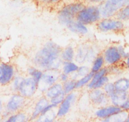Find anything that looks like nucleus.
I'll return each mask as SVG.
<instances>
[{"mask_svg": "<svg viewBox=\"0 0 129 122\" xmlns=\"http://www.w3.org/2000/svg\"><path fill=\"white\" fill-rule=\"evenodd\" d=\"M127 4V0H105L100 5L102 18L115 17L118 12Z\"/></svg>", "mask_w": 129, "mask_h": 122, "instance_id": "6e6552de", "label": "nucleus"}, {"mask_svg": "<svg viewBox=\"0 0 129 122\" xmlns=\"http://www.w3.org/2000/svg\"><path fill=\"white\" fill-rule=\"evenodd\" d=\"M79 66V64H78L75 60L64 61L62 63L60 71L70 76L74 73H76Z\"/></svg>", "mask_w": 129, "mask_h": 122, "instance_id": "5701e85b", "label": "nucleus"}, {"mask_svg": "<svg viewBox=\"0 0 129 122\" xmlns=\"http://www.w3.org/2000/svg\"><path fill=\"white\" fill-rule=\"evenodd\" d=\"M2 63H0V83L2 82Z\"/></svg>", "mask_w": 129, "mask_h": 122, "instance_id": "37998d69", "label": "nucleus"}, {"mask_svg": "<svg viewBox=\"0 0 129 122\" xmlns=\"http://www.w3.org/2000/svg\"><path fill=\"white\" fill-rule=\"evenodd\" d=\"M129 97V92L116 91L110 97V103L113 105L120 107Z\"/></svg>", "mask_w": 129, "mask_h": 122, "instance_id": "f3484780", "label": "nucleus"}, {"mask_svg": "<svg viewBox=\"0 0 129 122\" xmlns=\"http://www.w3.org/2000/svg\"><path fill=\"white\" fill-rule=\"evenodd\" d=\"M110 81H111V76L110 75L104 76L100 78L98 80L94 83V86L92 87V89H95V88H103L104 86L106 83H108Z\"/></svg>", "mask_w": 129, "mask_h": 122, "instance_id": "72a5a7b5", "label": "nucleus"}, {"mask_svg": "<svg viewBox=\"0 0 129 122\" xmlns=\"http://www.w3.org/2000/svg\"><path fill=\"white\" fill-rule=\"evenodd\" d=\"M101 18L102 16L99 6L86 3L76 17V20L89 27L95 26Z\"/></svg>", "mask_w": 129, "mask_h": 122, "instance_id": "20e7f679", "label": "nucleus"}, {"mask_svg": "<svg viewBox=\"0 0 129 122\" xmlns=\"http://www.w3.org/2000/svg\"><path fill=\"white\" fill-rule=\"evenodd\" d=\"M118 47V49L119 52L121 54V57H122L123 59H125L126 57H128L129 56V52H128L127 50L126 49L125 46H123V45H116Z\"/></svg>", "mask_w": 129, "mask_h": 122, "instance_id": "4c0bfd02", "label": "nucleus"}, {"mask_svg": "<svg viewBox=\"0 0 129 122\" xmlns=\"http://www.w3.org/2000/svg\"><path fill=\"white\" fill-rule=\"evenodd\" d=\"M115 89L120 92H129V78L127 77H118L113 81Z\"/></svg>", "mask_w": 129, "mask_h": 122, "instance_id": "4be33fe9", "label": "nucleus"}, {"mask_svg": "<svg viewBox=\"0 0 129 122\" xmlns=\"http://www.w3.org/2000/svg\"><path fill=\"white\" fill-rule=\"evenodd\" d=\"M105 75H109V69L108 66L104 67L103 68L99 70L98 71H96L95 73H94L91 80L90 81L89 83L87 86V90H90L92 89V87L94 86V83L98 80L100 78H101V77L104 76Z\"/></svg>", "mask_w": 129, "mask_h": 122, "instance_id": "b1692460", "label": "nucleus"}, {"mask_svg": "<svg viewBox=\"0 0 129 122\" xmlns=\"http://www.w3.org/2000/svg\"><path fill=\"white\" fill-rule=\"evenodd\" d=\"M122 64L125 68H127L129 69V56L123 60Z\"/></svg>", "mask_w": 129, "mask_h": 122, "instance_id": "a19ab883", "label": "nucleus"}, {"mask_svg": "<svg viewBox=\"0 0 129 122\" xmlns=\"http://www.w3.org/2000/svg\"><path fill=\"white\" fill-rule=\"evenodd\" d=\"M3 121V118H2V114H0V121Z\"/></svg>", "mask_w": 129, "mask_h": 122, "instance_id": "49530a36", "label": "nucleus"}, {"mask_svg": "<svg viewBox=\"0 0 129 122\" xmlns=\"http://www.w3.org/2000/svg\"><path fill=\"white\" fill-rule=\"evenodd\" d=\"M63 84L61 82H58L56 83L53 84L51 87H49L48 89L46 90L44 95L48 98V99H51V98L56 96L60 93L63 92Z\"/></svg>", "mask_w": 129, "mask_h": 122, "instance_id": "412c9836", "label": "nucleus"}, {"mask_svg": "<svg viewBox=\"0 0 129 122\" xmlns=\"http://www.w3.org/2000/svg\"><path fill=\"white\" fill-rule=\"evenodd\" d=\"M2 78L0 85H9L17 72L16 68L13 64L10 63L2 62Z\"/></svg>", "mask_w": 129, "mask_h": 122, "instance_id": "2eb2a0df", "label": "nucleus"}, {"mask_svg": "<svg viewBox=\"0 0 129 122\" xmlns=\"http://www.w3.org/2000/svg\"><path fill=\"white\" fill-rule=\"evenodd\" d=\"M121 64H117V65L111 66H108L109 69V75L115 76L118 77L122 73V67H121Z\"/></svg>", "mask_w": 129, "mask_h": 122, "instance_id": "c9c22d12", "label": "nucleus"}, {"mask_svg": "<svg viewBox=\"0 0 129 122\" xmlns=\"http://www.w3.org/2000/svg\"><path fill=\"white\" fill-rule=\"evenodd\" d=\"M23 78H24V76H23V74L17 73L15 76L14 77L13 80L12 81L10 84L9 85L10 86V89L11 90H12V92H18L20 85L21 82H22Z\"/></svg>", "mask_w": 129, "mask_h": 122, "instance_id": "7c9ffc66", "label": "nucleus"}, {"mask_svg": "<svg viewBox=\"0 0 129 122\" xmlns=\"http://www.w3.org/2000/svg\"><path fill=\"white\" fill-rule=\"evenodd\" d=\"M79 95L78 90L66 94V96L60 104L56 109L58 119H62L66 117L71 111L73 107L79 101Z\"/></svg>", "mask_w": 129, "mask_h": 122, "instance_id": "0eeeda50", "label": "nucleus"}, {"mask_svg": "<svg viewBox=\"0 0 129 122\" xmlns=\"http://www.w3.org/2000/svg\"><path fill=\"white\" fill-rule=\"evenodd\" d=\"M30 121L29 113L23 111L13 113L8 116V118L5 119L7 122H27Z\"/></svg>", "mask_w": 129, "mask_h": 122, "instance_id": "a211bd4d", "label": "nucleus"}, {"mask_svg": "<svg viewBox=\"0 0 129 122\" xmlns=\"http://www.w3.org/2000/svg\"><path fill=\"white\" fill-rule=\"evenodd\" d=\"M103 90L109 97H111L116 92L115 85H114L113 82H112V81H110L108 83H106L103 87Z\"/></svg>", "mask_w": 129, "mask_h": 122, "instance_id": "e433bc0d", "label": "nucleus"}, {"mask_svg": "<svg viewBox=\"0 0 129 122\" xmlns=\"http://www.w3.org/2000/svg\"><path fill=\"white\" fill-rule=\"evenodd\" d=\"M94 73L90 71L89 74H86L82 77L79 78L76 81V90H80L82 89L86 88L87 85L89 84L90 81L91 80Z\"/></svg>", "mask_w": 129, "mask_h": 122, "instance_id": "a878e982", "label": "nucleus"}, {"mask_svg": "<svg viewBox=\"0 0 129 122\" xmlns=\"http://www.w3.org/2000/svg\"><path fill=\"white\" fill-rule=\"evenodd\" d=\"M29 100L18 92L13 93L5 104L4 111L9 114L23 111L28 105Z\"/></svg>", "mask_w": 129, "mask_h": 122, "instance_id": "423d86ee", "label": "nucleus"}, {"mask_svg": "<svg viewBox=\"0 0 129 122\" xmlns=\"http://www.w3.org/2000/svg\"><path fill=\"white\" fill-rule=\"evenodd\" d=\"M96 29L102 33H120L125 29V22L115 17L102 18L95 24Z\"/></svg>", "mask_w": 129, "mask_h": 122, "instance_id": "39448f33", "label": "nucleus"}, {"mask_svg": "<svg viewBox=\"0 0 129 122\" xmlns=\"http://www.w3.org/2000/svg\"><path fill=\"white\" fill-rule=\"evenodd\" d=\"M36 3L40 7L44 8H53L60 5L63 0H34Z\"/></svg>", "mask_w": 129, "mask_h": 122, "instance_id": "c756f323", "label": "nucleus"}, {"mask_svg": "<svg viewBox=\"0 0 129 122\" xmlns=\"http://www.w3.org/2000/svg\"><path fill=\"white\" fill-rule=\"evenodd\" d=\"M127 4H129V0H127Z\"/></svg>", "mask_w": 129, "mask_h": 122, "instance_id": "de8ad7c7", "label": "nucleus"}, {"mask_svg": "<svg viewBox=\"0 0 129 122\" xmlns=\"http://www.w3.org/2000/svg\"><path fill=\"white\" fill-rule=\"evenodd\" d=\"M63 89L66 94H69L77 90H76V80L70 78L69 80L62 83Z\"/></svg>", "mask_w": 129, "mask_h": 122, "instance_id": "2f4dec72", "label": "nucleus"}, {"mask_svg": "<svg viewBox=\"0 0 129 122\" xmlns=\"http://www.w3.org/2000/svg\"><path fill=\"white\" fill-rule=\"evenodd\" d=\"M66 96V94L63 91V92L60 93L59 94H58L56 96L54 97L51 98V99H49V103L54 107V108L56 109L58 108V106L61 103V102L63 101V99H64Z\"/></svg>", "mask_w": 129, "mask_h": 122, "instance_id": "f704fd0d", "label": "nucleus"}, {"mask_svg": "<svg viewBox=\"0 0 129 122\" xmlns=\"http://www.w3.org/2000/svg\"><path fill=\"white\" fill-rule=\"evenodd\" d=\"M65 28L70 33L77 34L79 36H86L90 33L89 26L75 19L69 24Z\"/></svg>", "mask_w": 129, "mask_h": 122, "instance_id": "dca6fc26", "label": "nucleus"}, {"mask_svg": "<svg viewBox=\"0 0 129 122\" xmlns=\"http://www.w3.org/2000/svg\"><path fill=\"white\" fill-rule=\"evenodd\" d=\"M62 47L52 40L46 42L32 57V64L43 71H60L63 61L60 54Z\"/></svg>", "mask_w": 129, "mask_h": 122, "instance_id": "f257e3e1", "label": "nucleus"}, {"mask_svg": "<svg viewBox=\"0 0 129 122\" xmlns=\"http://www.w3.org/2000/svg\"><path fill=\"white\" fill-rule=\"evenodd\" d=\"M58 118L56 116V109L48 112L44 114L41 115L38 119L36 120V121L40 122H53L57 120Z\"/></svg>", "mask_w": 129, "mask_h": 122, "instance_id": "bb28decb", "label": "nucleus"}, {"mask_svg": "<svg viewBox=\"0 0 129 122\" xmlns=\"http://www.w3.org/2000/svg\"><path fill=\"white\" fill-rule=\"evenodd\" d=\"M75 57V47L72 45H69L65 47H62L60 57L63 62L74 61Z\"/></svg>", "mask_w": 129, "mask_h": 122, "instance_id": "6ab92c4d", "label": "nucleus"}, {"mask_svg": "<svg viewBox=\"0 0 129 122\" xmlns=\"http://www.w3.org/2000/svg\"><path fill=\"white\" fill-rule=\"evenodd\" d=\"M127 116V111L121 110L118 113L114 114L112 116L104 119L102 121L104 122H123L126 121Z\"/></svg>", "mask_w": 129, "mask_h": 122, "instance_id": "cd10ccee", "label": "nucleus"}, {"mask_svg": "<svg viewBox=\"0 0 129 122\" xmlns=\"http://www.w3.org/2000/svg\"><path fill=\"white\" fill-rule=\"evenodd\" d=\"M5 109V103L3 101L2 99L0 97V114H2Z\"/></svg>", "mask_w": 129, "mask_h": 122, "instance_id": "79ce46f5", "label": "nucleus"}, {"mask_svg": "<svg viewBox=\"0 0 129 122\" xmlns=\"http://www.w3.org/2000/svg\"><path fill=\"white\" fill-rule=\"evenodd\" d=\"M90 71H90V65L87 64H80L79 66V68H78L77 71L76 72V74L79 78L80 77H82L84 76H85L86 74H89Z\"/></svg>", "mask_w": 129, "mask_h": 122, "instance_id": "473e14b6", "label": "nucleus"}, {"mask_svg": "<svg viewBox=\"0 0 129 122\" xmlns=\"http://www.w3.org/2000/svg\"><path fill=\"white\" fill-rule=\"evenodd\" d=\"M126 122H129V111H127V116H126Z\"/></svg>", "mask_w": 129, "mask_h": 122, "instance_id": "c03bdc74", "label": "nucleus"}, {"mask_svg": "<svg viewBox=\"0 0 129 122\" xmlns=\"http://www.w3.org/2000/svg\"><path fill=\"white\" fill-rule=\"evenodd\" d=\"M70 78V75L66 74V73H63L62 71H59V82L61 83H64V82H67V80H69Z\"/></svg>", "mask_w": 129, "mask_h": 122, "instance_id": "58836bf2", "label": "nucleus"}, {"mask_svg": "<svg viewBox=\"0 0 129 122\" xmlns=\"http://www.w3.org/2000/svg\"><path fill=\"white\" fill-rule=\"evenodd\" d=\"M115 17L123 22L129 21V4L125 5L115 15Z\"/></svg>", "mask_w": 129, "mask_h": 122, "instance_id": "c85d7f7f", "label": "nucleus"}, {"mask_svg": "<svg viewBox=\"0 0 129 122\" xmlns=\"http://www.w3.org/2000/svg\"><path fill=\"white\" fill-rule=\"evenodd\" d=\"M87 96L92 106L95 108L105 106L110 104V98L103 88H95L87 90Z\"/></svg>", "mask_w": 129, "mask_h": 122, "instance_id": "9b49d317", "label": "nucleus"}, {"mask_svg": "<svg viewBox=\"0 0 129 122\" xmlns=\"http://www.w3.org/2000/svg\"><path fill=\"white\" fill-rule=\"evenodd\" d=\"M39 84L33 78L26 75L22 79L18 92L26 99L30 100L38 93Z\"/></svg>", "mask_w": 129, "mask_h": 122, "instance_id": "1a4fd4ad", "label": "nucleus"}, {"mask_svg": "<svg viewBox=\"0 0 129 122\" xmlns=\"http://www.w3.org/2000/svg\"><path fill=\"white\" fill-rule=\"evenodd\" d=\"M70 1H80V2H84L85 0H70Z\"/></svg>", "mask_w": 129, "mask_h": 122, "instance_id": "a18cd8bd", "label": "nucleus"}, {"mask_svg": "<svg viewBox=\"0 0 129 122\" xmlns=\"http://www.w3.org/2000/svg\"><path fill=\"white\" fill-rule=\"evenodd\" d=\"M100 46L92 42H84L75 47V61L78 64L90 65L93 60L101 53Z\"/></svg>", "mask_w": 129, "mask_h": 122, "instance_id": "7ed1b4c3", "label": "nucleus"}, {"mask_svg": "<svg viewBox=\"0 0 129 122\" xmlns=\"http://www.w3.org/2000/svg\"><path fill=\"white\" fill-rule=\"evenodd\" d=\"M25 72L27 76L33 78L38 84L40 82L42 76L43 75V73H44V71L42 69L38 68L36 66L33 65V64L28 66L26 69Z\"/></svg>", "mask_w": 129, "mask_h": 122, "instance_id": "aec40b11", "label": "nucleus"}, {"mask_svg": "<svg viewBox=\"0 0 129 122\" xmlns=\"http://www.w3.org/2000/svg\"><path fill=\"white\" fill-rule=\"evenodd\" d=\"M121 111V109L120 107L110 103L105 106L95 108L94 111V116L97 119L103 121L112 116L116 113H118Z\"/></svg>", "mask_w": 129, "mask_h": 122, "instance_id": "ddd939ff", "label": "nucleus"}, {"mask_svg": "<svg viewBox=\"0 0 129 122\" xmlns=\"http://www.w3.org/2000/svg\"><path fill=\"white\" fill-rule=\"evenodd\" d=\"M101 53L104 57L106 66L120 64L123 60L116 45L107 46L102 50Z\"/></svg>", "mask_w": 129, "mask_h": 122, "instance_id": "9d476101", "label": "nucleus"}, {"mask_svg": "<svg viewBox=\"0 0 129 122\" xmlns=\"http://www.w3.org/2000/svg\"><path fill=\"white\" fill-rule=\"evenodd\" d=\"M85 3L80 1H70L61 6L57 11V19L61 26L66 27L76 19V17Z\"/></svg>", "mask_w": 129, "mask_h": 122, "instance_id": "f03ea898", "label": "nucleus"}, {"mask_svg": "<svg viewBox=\"0 0 129 122\" xmlns=\"http://www.w3.org/2000/svg\"><path fill=\"white\" fill-rule=\"evenodd\" d=\"M90 71L92 73H95L98 71L99 70L103 68L104 67L106 66L105 64V61L102 53H100L96 56L93 60L92 63L90 64Z\"/></svg>", "mask_w": 129, "mask_h": 122, "instance_id": "393cba45", "label": "nucleus"}, {"mask_svg": "<svg viewBox=\"0 0 129 122\" xmlns=\"http://www.w3.org/2000/svg\"><path fill=\"white\" fill-rule=\"evenodd\" d=\"M49 104V100L43 94L36 100L29 113L30 121H36L42 114L44 108Z\"/></svg>", "mask_w": 129, "mask_h": 122, "instance_id": "4468645a", "label": "nucleus"}, {"mask_svg": "<svg viewBox=\"0 0 129 122\" xmlns=\"http://www.w3.org/2000/svg\"><path fill=\"white\" fill-rule=\"evenodd\" d=\"M105 0H85V2L86 4H91L95 5H100L101 3L105 2Z\"/></svg>", "mask_w": 129, "mask_h": 122, "instance_id": "ea45409f", "label": "nucleus"}, {"mask_svg": "<svg viewBox=\"0 0 129 122\" xmlns=\"http://www.w3.org/2000/svg\"><path fill=\"white\" fill-rule=\"evenodd\" d=\"M59 71H44L41 79L39 83L38 93L43 95L47 89L56 82H59Z\"/></svg>", "mask_w": 129, "mask_h": 122, "instance_id": "f8f14e48", "label": "nucleus"}]
</instances>
